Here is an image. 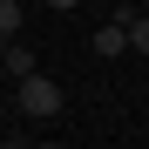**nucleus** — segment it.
I'll use <instances>...</instances> for the list:
<instances>
[{"label": "nucleus", "mask_w": 149, "mask_h": 149, "mask_svg": "<svg viewBox=\"0 0 149 149\" xmlns=\"http://www.w3.org/2000/svg\"><path fill=\"white\" fill-rule=\"evenodd\" d=\"M0 54H7V74H14V81H20V74H34V54L20 47V34H14V41H0Z\"/></svg>", "instance_id": "nucleus-3"}, {"label": "nucleus", "mask_w": 149, "mask_h": 149, "mask_svg": "<svg viewBox=\"0 0 149 149\" xmlns=\"http://www.w3.org/2000/svg\"><path fill=\"white\" fill-rule=\"evenodd\" d=\"M95 54H102V61L129 54V14H115V20H102V27H95Z\"/></svg>", "instance_id": "nucleus-2"}, {"label": "nucleus", "mask_w": 149, "mask_h": 149, "mask_svg": "<svg viewBox=\"0 0 149 149\" xmlns=\"http://www.w3.org/2000/svg\"><path fill=\"white\" fill-rule=\"evenodd\" d=\"M129 47L149 54V14H129Z\"/></svg>", "instance_id": "nucleus-5"}, {"label": "nucleus", "mask_w": 149, "mask_h": 149, "mask_svg": "<svg viewBox=\"0 0 149 149\" xmlns=\"http://www.w3.org/2000/svg\"><path fill=\"white\" fill-rule=\"evenodd\" d=\"M0 74H7V54H0Z\"/></svg>", "instance_id": "nucleus-7"}, {"label": "nucleus", "mask_w": 149, "mask_h": 149, "mask_svg": "<svg viewBox=\"0 0 149 149\" xmlns=\"http://www.w3.org/2000/svg\"><path fill=\"white\" fill-rule=\"evenodd\" d=\"M20 115H34V122H54V115H61V88L47 81L41 68L20 74Z\"/></svg>", "instance_id": "nucleus-1"}, {"label": "nucleus", "mask_w": 149, "mask_h": 149, "mask_svg": "<svg viewBox=\"0 0 149 149\" xmlns=\"http://www.w3.org/2000/svg\"><path fill=\"white\" fill-rule=\"evenodd\" d=\"M20 27H27V14H20V0H0V41H14Z\"/></svg>", "instance_id": "nucleus-4"}, {"label": "nucleus", "mask_w": 149, "mask_h": 149, "mask_svg": "<svg viewBox=\"0 0 149 149\" xmlns=\"http://www.w3.org/2000/svg\"><path fill=\"white\" fill-rule=\"evenodd\" d=\"M47 7H81V0H47Z\"/></svg>", "instance_id": "nucleus-6"}]
</instances>
